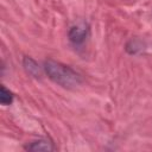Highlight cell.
I'll list each match as a JSON object with an SVG mask.
<instances>
[{
  "label": "cell",
  "mask_w": 152,
  "mask_h": 152,
  "mask_svg": "<svg viewBox=\"0 0 152 152\" xmlns=\"http://www.w3.org/2000/svg\"><path fill=\"white\" fill-rule=\"evenodd\" d=\"M43 69L52 82L62 86L63 88L71 89L83 83V77L81 76V74H78L71 66L65 65L61 62L46 59L44 62Z\"/></svg>",
  "instance_id": "cell-1"
},
{
  "label": "cell",
  "mask_w": 152,
  "mask_h": 152,
  "mask_svg": "<svg viewBox=\"0 0 152 152\" xmlns=\"http://www.w3.org/2000/svg\"><path fill=\"white\" fill-rule=\"evenodd\" d=\"M89 34V25L86 23H81L70 27L68 32V38L74 45H82Z\"/></svg>",
  "instance_id": "cell-2"
},
{
  "label": "cell",
  "mask_w": 152,
  "mask_h": 152,
  "mask_svg": "<svg viewBox=\"0 0 152 152\" xmlns=\"http://www.w3.org/2000/svg\"><path fill=\"white\" fill-rule=\"evenodd\" d=\"M24 148H25L26 151H33V152H37V151L51 152V151H55V150H56V146L53 145V142H52L50 139L42 138V139L34 140V141L27 144L26 146H24Z\"/></svg>",
  "instance_id": "cell-3"
},
{
  "label": "cell",
  "mask_w": 152,
  "mask_h": 152,
  "mask_svg": "<svg viewBox=\"0 0 152 152\" xmlns=\"http://www.w3.org/2000/svg\"><path fill=\"white\" fill-rule=\"evenodd\" d=\"M23 66L25 69V71L31 75L32 77H36V78H40L42 76V71H40V66L38 65V63L32 58V57H28V56H25L23 58Z\"/></svg>",
  "instance_id": "cell-4"
},
{
  "label": "cell",
  "mask_w": 152,
  "mask_h": 152,
  "mask_svg": "<svg viewBox=\"0 0 152 152\" xmlns=\"http://www.w3.org/2000/svg\"><path fill=\"white\" fill-rule=\"evenodd\" d=\"M13 99H14V95L13 93L7 89L5 86H1L0 88V102L2 106H8L13 102Z\"/></svg>",
  "instance_id": "cell-5"
}]
</instances>
